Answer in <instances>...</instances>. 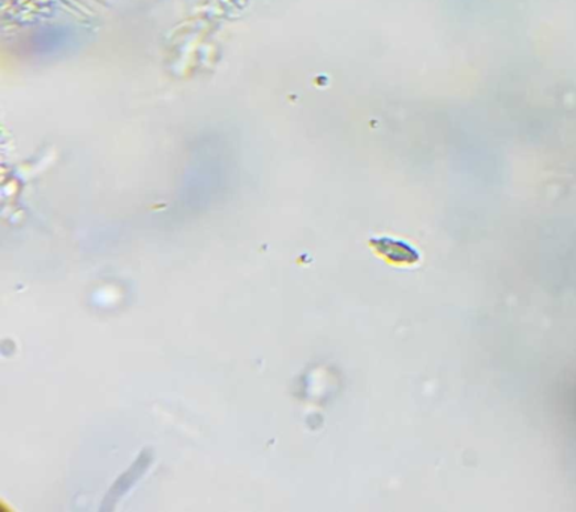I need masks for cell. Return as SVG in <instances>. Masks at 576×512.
Listing matches in <instances>:
<instances>
[{
	"mask_svg": "<svg viewBox=\"0 0 576 512\" xmlns=\"http://www.w3.org/2000/svg\"><path fill=\"white\" fill-rule=\"evenodd\" d=\"M372 246L381 255H387L392 262L413 263L419 259V254L412 247L405 246L403 242L392 241V239H374Z\"/></svg>",
	"mask_w": 576,
	"mask_h": 512,
	"instance_id": "cell-1",
	"label": "cell"
}]
</instances>
